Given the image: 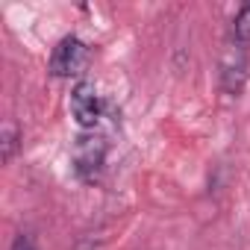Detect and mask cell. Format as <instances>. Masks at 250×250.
<instances>
[{"mask_svg": "<svg viewBox=\"0 0 250 250\" xmlns=\"http://www.w3.org/2000/svg\"><path fill=\"white\" fill-rule=\"evenodd\" d=\"M244 80H247V50L241 42L232 39L221 59V88L235 97V94H241Z\"/></svg>", "mask_w": 250, "mask_h": 250, "instance_id": "obj_4", "label": "cell"}, {"mask_svg": "<svg viewBox=\"0 0 250 250\" xmlns=\"http://www.w3.org/2000/svg\"><path fill=\"white\" fill-rule=\"evenodd\" d=\"M232 39H235V42H241V44H247V42H250V3H247V6H241V9H238V15H235V21H232Z\"/></svg>", "mask_w": 250, "mask_h": 250, "instance_id": "obj_5", "label": "cell"}, {"mask_svg": "<svg viewBox=\"0 0 250 250\" xmlns=\"http://www.w3.org/2000/svg\"><path fill=\"white\" fill-rule=\"evenodd\" d=\"M88 62V47L77 39V36H65L56 47H53V56H50V74L65 80V77H77L83 74Z\"/></svg>", "mask_w": 250, "mask_h": 250, "instance_id": "obj_2", "label": "cell"}, {"mask_svg": "<svg viewBox=\"0 0 250 250\" xmlns=\"http://www.w3.org/2000/svg\"><path fill=\"white\" fill-rule=\"evenodd\" d=\"M18 150V130L12 127V124H6L3 127V136H0V159L9 162Z\"/></svg>", "mask_w": 250, "mask_h": 250, "instance_id": "obj_6", "label": "cell"}, {"mask_svg": "<svg viewBox=\"0 0 250 250\" xmlns=\"http://www.w3.org/2000/svg\"><path fill=\"white\" fill-rule=\"evenodd\" d=\"M106 165V142L100 136H80L74 145V171L80 180L94 183Z\"/></svg>", "mask_w": 250, "mask_h": 250, "instance_id": "obj_1", "label": "cell"}, {"mask_svg": "<svg viewBox=\"0 0 250 250\" xmlns=\"http://www.w3.org/2000/svg\"><path fill=\"white\" fill-rule=\"evenodd\" d=\"M12 250H36V244H33V238H27V235H18V238L12 241Z\"/></svg>", "mask_w": 250, "mask_h": 250, "instance_id": "obj_7", "label": "cell"}, {"mask_svg": "<svg viewBox=\"0 0 250 250\" xmlns=\"http://www.w3.org/2000/svg\"><path fill=\"white\" fill-rule=\"evenodd\" d=\"M103 109H106V106H103V100H100L94 83H91V80H80V83L74 85V91H71V112H74V118L80 121V127H85V130L97 127L100 118H103Z\"/></svg>", "mask_w": 250, "mask_h": 250, "instance_id": "obj_3", "label": "cell"}]
</instances>
